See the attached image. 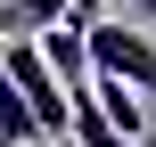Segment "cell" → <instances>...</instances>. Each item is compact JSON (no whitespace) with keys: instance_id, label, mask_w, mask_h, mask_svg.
<instances>
[{"instance_id":"1","label":"cell","mask_w":156,"mask_h":147,"mask_svg":"<svg viewBox=\"0 0 156 147\" xmlns=\"http://www.w3.org/2000/svg\"><path fill=\"white\" fill-rule=\"evenodd\" d=\"M0 74L16 82V98H25L33 131L66 147V115H74V90H66V82H58L49 65H41V49H33V41H0Z\"/></svg>"},{"instance_id":"2","label":"cell","mask_w":156,"mask_h":147,"mask_svg":"<svg viewBox=\"0 0 156 147\" xmlns=\"http://www.w3.org/2000/svg\"><path fill=\"white\" fill-rule=\"evenodd\" d=\"M82 49H90V74H115V82H132L140 98H156V41L140 25L90 16V25H82Z\"/></svg>"},{"instance_id":"3","label":"cell","mask_w":156,"mask_h":147,"mask_svg":"<svg viewBox=\"0 0 156 147\" xmlns=\"http://www.w3.org/2000/svg\"><path fill=\"white\" fill-rule=\"evenodd\" d=\"M33 49H41V65H49L66 90H90V49H82V25H74V16L41 25V33H33Z\"/></svg>"},{"instance_id":"4","label":"cell","mask_w":156,"mask_h":147,"mask_svg":"<svg viewBox=\"0 0 156 147\" xmlns=\"http://www.w3.org/2000/svg\"><path fill=\"white\" fill-rule=\"evenodd\" d=\"M90 106L115 123V139H140V123H148L140 90H132V82H115V74H90Z\"/></svg>"},{"instance_id":"5","label":"cell","mask_w":156,"mask_h":147,"mask_svg":"<svg viewBox=\"0 0 156 147\" xmlns=\"http://www.w3.org/2000/svg\"><path fill=\"white\" fill-rule=\"evenodd\" d=\"M41 131H33V115H25V98H16V82L0 74V147H33Z\"/></svg>"},{"instance_id":"6","label":"cell","mask_w":156,"mask_h":147,"mask_svg":"<svg viewBox=\"0 0 156 147\" xmlns=\"http://www.w3.org/2000/svg\"><path fill=\"white\" fill-rule=\"evenodd\" d=\"M58 16H66V0H8V33H41Z\"/></svg>"},{"instance_id":"7","label":"cell","mask_w":156,"mask_h":147,"mask_svg":"<svg viewBox=\"0 0 156 147\" xmlns=\"http://www.w3.org/2000/svg\"><path fill=\"white\" fill-rule=\"evenodd\" d=\"M123 8H132V16H140V25H156V0H123Z\"/></svg>"},{"instance_id":"8","label":"cell","mask_w":156,"mask_h":147,"mask_svg":"<svg viewBox=\"0 0 156 147\" xmlns=\"http://www.w3.org/2000/svg\"><path fill=\"white\" fill-rule=\"evenodd\" d=\"M123 147H156V131H140V139H123Z\"/></svg>"},{"instance_id":"9","label":"cell","mask_w":156,"mask_h":147,"mask_svg":"<svg viewBox=\"0 0 156 147\" xmlns=\"http://www.w3.org/2000/svg\"><path fill=\"white\" fill-rule=\"evenodd\" d=\"M0 41H8V0H0Z\"/></svg>"}]
</instances>
